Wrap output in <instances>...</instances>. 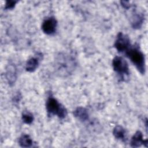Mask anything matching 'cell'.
<instances>
[{
  "label": "cell",
  "instance_id": "obj_1",
  "mask_svg": "<svg viewBox=\"0 0 148 148\" xmlns=\"http://www.w3.org/2000/svg\"><path fill=\"white\" fill-rule=\"evenodd\" d=\"M125 53L127 57L130 58L132 64L135 66L138 71L141 74H145L146 69L145 56L138 47L131 46Z\"/></svg>",
  "mask_w": 148,
  "mask_h": 148
},
{
  "label": "cell",
  "instance_id": "obj_2",
  "mask_svg": "<svg viewBox=\"0 0 148 148\" xmlns=\"http://www.w3.org/2000/svg\"><path fill=\"white\" fill-rule=\"evenodd\" d=\"M46 109L49 116H57L61 119L67 115V110L54 97L50 95L46 100Z\"/></svg>",
  "mask_w": 148,
  "mask_h": 148
},
{
  "label": "cell",
  "instance_id": "obj_3",
  "mask_svg": "<svg viewBox=\"0 0 148 148\" xmlns=\"http://www.w3.org/2000/svg\"><path fill=\"white\" fill-rule=\"evenodd\" d=\"M75 65V61L71 56L66 54H60L56 60V66L60 74L66 75L71 73Z\"/></svg>",
  "mask_w": 148,
  "mask_h": 148
},
{
  "label": "cell",
  "instance_id": "obj_4",
  "mask_svg": "<svg viewBox=\"0 0 148 148\" xmlns=\"http://www.w3.org/2000/svg\"><path fill=\"white\" fill-rule=\"evenodd\" d=\"M114 71L118 74L121 81H125L130 75L129 66L127 62L120 56H116L112 61Z\"/></svg>",
  "mask_w": 148,
  "mask_h": 148
},
{
  "label": "cell",
  "instance_id": "obj_5",
  "mask_svg": "<svg viewBox=\"0 0 148 148\" xmlns=\"http://www.w3.org/2000/svg\"><path fill=\"white\" fill-rule=\"evenodd\" d=\"M131 46V45L128 36L120 32L117 34L114 42V47L116 50L120 53H125Z\"/></svg>",
  "mask_w": 148,
  "mask_h": 148
},
{
  "label": "cell",
  "instance_id": "obj_6",
  "mask_svg": "<svg viewBox=\"0 0 148 148\" xmlns=\"http://www.w3.org/2000/svg\"><path fill=\"white\" fill-rule=\"evenodd\" d=\"M57 21L54 17H49L46 18L42 23V29L47 35H53L56 31Z\"/></svg>",
  "mask_w": 148,
  "mask_h": 148
},
{
  "label": "cell",
  "instance_id": "obj_7",
  "mask_svg": "<svg viewBox=\"0 0 148 148\" xmlns=\"http://www.w3.org/2000/svg\"><path fill=\"white\" fill-rule=\"evenodd\" d=\"M130 143L132 147H138L142 145L147 147V140L143 139V134L140 131H136L132 136Z\"/></svg>",
  "mask_w": 148,
  "mask_h": 148
},
{
  "label": "cell",
  "instance_id": "obj_8",
  "mask_svg": "<svg viewBox=\"0 0 148 148\" xmlns=\"http://www.w3.org/2000/svg\"><path fill=\"white\" fill-rule=\"evenodd\" d=\"M145 20V14L140 12L135 11L131 18V25L134 29L140 28Z\"/></svg>",
  "mask_w": 148,
  "mask_h": 148
},
{
  "label": "cell",
  "instance_id": "obj_9",
  "mask_svg": "<svg viewBox=\"0 0 148 148\" xmlns=\"http://www.w3.org/2000/svg\"><path fill=\"white\" fill-rule=\"evenodd\" d=\"M17 68L14 65L10 64L6 67V77L10 85L14 84L17 79Z\"/></svg>",
  "mask_w": 148,
  "mask_h": 148
},
{
  "label": "cell",
  "instance_id": "obj_10",
  "mask_svg": "<svg viewBox=\"0 0 148 148\" xmlns=\"http://www.w3.org/2000/svg\"><path fill=\"white\" fill-rule=\"evenodd\" d=\"M73 115L78 120L84 122L88 120L89 113L88 110L83 107H78L73 111Z\"/></svg>",
  "mask_w": 148,
  "mask_h": 148
},
{
  "label": "cell",
  "instance_id": "obj_11",
  "mask_svg": "<svg viewBox=\"0 0 148 148\" xmlns=\"http://www.w3.org/2000/svg\"><path fill=\"white\" fill-rule=\"evenodd\" d=\"M39 64V57H33L28 60L25 65V69L27 72H34Z\"/></svg>",
  "mask_w": 148,
  "mask_h": 148
},
{
  "label": "cell",
  "instance_id": "obj_12",
  "mask_svg": "<svg viewBox=\"0 0 148 148\" xmlns=\"http://www.w3.org/2000/svg\"><path fill=\"white\" fill-rule=\"evenodd\" d=\"M113 134L115 138L125 142L127 140L126 131L125 129L121 125H116L113 131Z\"/></svg>",
  "mask_w": 148,
  "mask_h": 148
},
{
  "label": "cell",
  "instance_id": "obj_13",
  "mask_svg": "<svg viewBox=\"0 0 148 148\" xmlns=\"http://www.w3.org/2000/svg\"><path fill=\"white\" fill-rule=\"evenodd\" d=\"M18 143L22 147H30L33 145V140L28 135L23 134L19 138Z\"/></svg>",
  "mask_w": 148,
  "mask_h": 148
},
{
  "label": "cell",
  "instance_id": "obj_14",
  "mask_svg": "<svg viewBox=\"0 0 148 148\" xmlns=\"http://www.w3.org/2000/svg\"><path fill=\"white\" fill-rule=\"evenodd\" d=\"M21 118L23 121L27 124H31L34 119L33 114L28 111H24L22 114Z\"/></svg>",
  "mask_w": 148,
  "mask_h": 148
},
{
  "label": "cell",
  "instance_id": "obj_15",
  "mask_svg": "<svg viewBox=\"0 0 148 148\" xmlns=\"http://www.w3.org/2000/svg\"><path fill=\"white\" fill-rule=\"evenodd\" d=\"M18 2L17 1L15 0H8L5 2V9H12L14 8L16 4Z\"/></svg>",
  "mask_w": 148,
  "mask_h": 148
},
{
  "label": "cell",
  "instance_id": "obj_16",
  "mask_svg": "<svg viewBox=\"0 0 148 148\" xmlns=\"http://www.w3.org/2000/svg\"><path fill=\"white\" fill-rule=\"evenodd\" d=\"M21 98H22V96H21V93L18 92L14 95V97L13 98V101L14 103H18L21 99Z\"/></svg>",
  "mask_w": 148,
  "mask_h": 148
},
{
  "label": "cell",
  "instance_id": "obj_17",
  "mask_svg": "<svg viewBox=\"0 0 148 148\" xmlns=\"http://www.w3.org/2000/svg\"><path fill=\"white\" fill-rule=\"evenodd\" d=\"M121 5L125 9H128L131 7V4L130 1H120Z\"/></svg>",
  "mask_w": 148,
  "mask_h": 148
}]
</instances>
